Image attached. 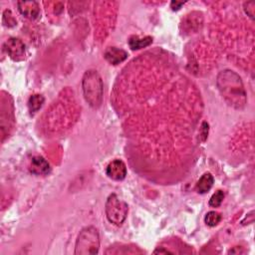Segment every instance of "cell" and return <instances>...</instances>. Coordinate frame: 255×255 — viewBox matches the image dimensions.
<instances>
[{
	"instance_id": "1",
	"label": "cell",
	"mask_w": 255,
	"mask_h": 255,
	"mask_svg": "<svg viewBox=\"0 0 255 255\" xmlns=\"http://www.w3.org/2000/svg\"><path fill=\"white\" fill-rule=\"evenodd\" d=\"M218 90L227 104L235 109L246 105V93L241 78L231 70L221 71L216 80Z\"/></svg>"
},
{
	"instance_id": "2",
	"label": "cell",
	"mask_w": 255,
	"mask_h": 255,
	"mask_svg": "<svg viewBox=\"0 0 255 255\" xmlns=\"http://www.w3.org/2000/svg\"><path fill=\"white\" fill-rule=\"evenodd\" d=\"M85 100L92 108H99L103 100L104 85L100 74L95 70L87 71L82 80Z\"/></svg>"
},
{
	"instance_id": "3",
	"label": "cell",
	"mask_w": 255,
	"mask_h": 255,
	"mask_svg": "<svg viewBox=\"0 0 255 255\" xmlns=\"http://www.w3.org/2000/svg\"><path fill=\"white\" fill-rule=\"evenodd\" d=\"M100 249V235L97 228L87 226L83 228L76 240V255H95Z\"/></svg>"
},
{
	"instance_id": "4",
	"label": "cell",
	"mask_w": 255,
	"mask_h": 255,
	"mask_svg": "<svg viewBox=\"0 0 255 255\" xmlns=\"http://www.w3.org/2000/svg\"><path fill=\"white\" fill-rule=\"evenodd\" d=\"M105 210L108 220L111 223L120 226L127 218L128 206L124 200L120 199L117 194L112 193L106 201Z\"/></svg>"
},
{
	"instance_id": "5",
	"label": "cell",
	"mask_w": 255,
	"mask_h": 255,
	"mask_svg": "<svg viewBox=\"0 0 255 255\" xmlns=\"http://www.w3.org/2000/svg\"><path fill=\"white\" fill-rule=\"evenodd\" d=\"M8 56L13 61H22L25 59L26 48L24 43L18 38H10L4 44Z\"/></svg>"
},
{
	"instance_id": "6",
	"label": "cell",
	"mask_w": 255,
	"mask_h": 255,
	"mask_svg": "<svg viewBox=\"0 0 255 255\" xmlns=\"http://www.w3.org/2000/svg\"><path fill=\"white\" fill-rule=\"evenodd\" d=\"M106 174L114 180H123L127 175V167L124 161L115 159L106 167Z\"/></svg>"
},
{
	"instance_id": "7",
	"label": "cell",
	"mask_w": 255,
	"mask_h": 255,
	"mask_svg": "<svg viewBox=\"0 0 255 255\" xmlns=\"http://www.w3.org/2000/svg\"><path fill=\"white\" fill-rule=\"evenodd\" d=\"M19 12L28 19L34 20L40 14V8L36 1H19L17 3Z\"/></svg>"
},
{
	"instance_id": "8",
	"label": "cell",
	"mask_w": 255,
	"mask_h": 255,
	"mask_svg": "<svg viewBox=\"0 0 255 255\" xmlns=\"http://www.w3.org/2000/svg\"><path fill=\"white\" fill-rule=\"evenodd\" d=\"M105 59L112 65H118L128 58V53L117 47H109L104 53Z\"/></svg>"
},
{
	"instance_id": "9",
	"label": "cell",
	"mask_w": 255,
	"mask_h": 255,
	"mask_svg": "<svg viewBox=\"0 0 255 255\" xmlns=\"http://www.w3.org/2000/svg\"><path fill=\"white\" fill-rule=\"evenodd\" d=\"M51 167L48 161L42 156H34L30 163V171L36 175H46L50 172Z\"/></svg>"
},
{
	"instance_id": "10",
	"label": "cell",
	"mask_w": 255,
	"mask_h": 255,
	"mask_svg": "<svg viewBox=\"0 0 255 255\" xmlns=\"http://www.w3.org/2000/svg\"><path fill=\"white\" fill-rule=\"evenodd\" d=\"M213 182H214V178L213 176L211 175V173L209 172H206L204 173L200 178L199 180L197 181L196 183V190L198 193H206L207 191L210 190V188L212 187L213 185Z\"/></svg>"
},
{
	"instance_id": "11",
	"label": "cell",
	"mask_w": 255,
	"mask_h": 255,
	"mask_svg": "<svg viewBox=\"0 0 255 255\" xmlns=\"http://www.w3.org/2000/svg\"><path fill=\"white\" fill-rule=\"evenodd\" d=\"M152 43V38L146 36L144 38H139L138 36H131L128 39V46L131 50H139L149 46Z\"/></svg>"
},
{
	"instance_id": "12",
	"label": "cell",
	"mask_w": 255,
	"mask_h": 255,
	"mask_svg": "<svg viewBox=\"0 0 255 255\" xmlns=\"http://www.w3.org/2000/svg\"><path fill=\"white\" fill-rule=\"evenodd\" d=\"M44 97L42 95H33L29 98V101H28V108H29V111L31 113H36L37 111H39L41 109V107L43 106L44 104Z\"/></svg>"
},
{
	"instance_id": "13",
	"label": "cell",
	"mask_w": 255,
	"mask_h": 255,
	"mask_svg": "<svg viewBox=\"0 0 255 255\" xmlns=\"http://www.w3.org/2000/svg\"><path fill=\"white\" fill-rule=\"evenodd\" d=\"M220 220H221V215L216 211L207 212L205 215V218H204L205 223L210 227L216 226L220 222Z\"/></svg>"
},
{
	"instance_id": "14",
	"label": "cell",
	"mask_w": 255,
	"mask_h": 255,
	"mask_svg": "<svg viewBox=\"0 0 255 255\" xmlns=\"http://www.w3.org/2000/svg\"><path fill=\"white\" fill-rule=\"evenodd\" d=\"M224 198V193L222 190H217L215 193L212 194V196L209 199V205L212 207H218Z\"/></svg>"
},
{
	"instance_id": "15",
	"label": "cell",
	"mask_w": 255,
	"mask_h": 255,
	"mask_svg": "<svg viewBox=\"0 0 255 255\" xmlns=\"http://www.w3.org/2000/svg\"><path fill=\"white\" fill-rule=\"evenodd\" d=\"M3 24L7 27H13L16 25V20L10 10H5L3 13Z\"/></svg>"
},
{
	"instance_id": "16",
	"label": "cell",
	"mask_w": 255,
	"mask_h": 255,
	"mask_svg": "<svg viewBox=\"0 0 255 255\" xmlns=\"http://www.w3.org/2000/svg\"><path fill=\"white\" fill-rule=\"evenodd\" d=\"M244 11L253 20L254 19V11H255V2H253V1L245 2L244 3Z\"/></svg>"
},
{
	"instance_id": "17",
	"label": "cell",
	"mask_w": 255,
	"mask_h": 255,
	"mask_svg": "<svg viewBox=\"0 0 255 255\" xmlns=\"http://www.w3.org/2000/svg\"><path fill=\"white\" fill-rule=\"evenodd\" d=\"M183 4H184V2H177V1H172V2L170 3V7H171V9H172L173 11H175V10H178V9H180V7H181Z\"/></svg>"
}]
</instances>
